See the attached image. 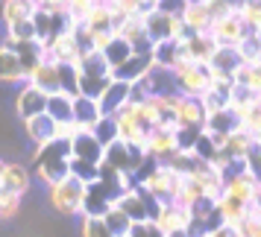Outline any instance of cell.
<instances>
[{
    "instance_id": "1",
    "label": "cell",
    "mask_w": 261,
    "mask_h": 237,
    "mask_svg": "<svg viewBox=\"0 0 261 237\" xmlns=\"http://www.w3.org/2000/svg\"><path fill=\"white\" fill-rule=\"evenodd\" d=\"M30 173L47 188L62 182L65 176H71V141L53 138L50 143L38 146L36 155H33V170Z\"/></svg>"
},
{
    "instance_id": "2",
    "label": "cell",
    "mask_w": 261,
    "mask_h": 237,
    "mask_svg": "<svg viewBox=\"0 0 261 237\" xmlns=\"http://www.w3.org/2000/svg\"><path fill=\"white\" fill-rule=\"evenodd\" d=\"M173 76V85H176V94L179 97H194L200 100L205 91H212L214 85V73L208 65H197V62H188L176 71H170Z\"/></svg>"
},
{
    "instance_id": "3",
    "label": "cell",
    "mask_w": 261,
    "mask_h": 237,
    "mask_svg": "<svg viewBox=\"0 0 261 237\" xmlns=\"http://www.w3.org/2000/svg\"><path fill=\"white\" fill-rule=\"evenodd\" d=\"M115 208H120L132 223H144V220H155V214H159L162 205L155 202V196L144 188V185L135 182L126 193H120V199L115 202Z\"/></svg>"
},
{
    "instance_id": "4",
    "label": "cell",
    "mask_w": 261,
    "mask_h": 237,
    "mask_svg": "<svg viewBox=\"0 0 261 237\" xmlns=\"http://www.w3.org/2000/svg\"><path fill=\"white\" fill-rule=\"evenodd\" d=\"M83 193H85V185L80 179L65 176L62 182L47 188V199L53 205V211L65 214V217H76L80 208H83Z\"/></svg>"
},
{
    "instance_id": "5",
    "label": "cell",
    "mask_w": 261,
    "mask_h": 237,
    "mask_svg": "<svg viewBox=\"0 0 261 237\" xmlns=\"http://www.w3.org/2000/svg\"><path fill=\"white\" fill-rule=\"evenodd\" d=\"M144 36L150 38L153 44H159V41H170V38L185 41V38H191L194 33L185 29L182 18H170V15H162V12L153 9V12L144 15Z\"/></svg>"
},
{
    "instance_id": "6",
    "label": "cell",
    "mask_w": 261,
    "mask_h": 237,
    "mask_svg": "<svg viewBox=\"0 0 261 237\" xmlns=\"http://www.w3.org/2000/svg\"><path fill=\"white\" fill-rule=\"evenodd\" d=\"M138 185H144V188L150 190L159 205H167V202H176V193H179L182 179H179L173 170H167L165 164H155L153 170L138 182Z\"/></svg>"
},
{
    "instance_id": "7",
    "label": "cell",
    "mask_w": 261,
    "mask_h": 237,
    "mask_svg": "<svg viewBox=\"0 0 261 237\" xmlns=\"http://www.w3.org/2000/svg\"><path fill=\"white\" fill-rule=\"evenodd\" d=\"M33 26H36V41L50 44L56 36L71 29V18H68V12H56V9H41L38 6L33 12Z\"/></svg>"
},
{
    "instance_id": "8",
    "label": "cell",
    "mask_w": 261,
    "mask_h": 237,
    "mask_svg": "<svg viewBox=\"0 0 261 237\" xmlns=\"http://www.w3.org/2000/svg\"><path fill=\"white\" fill-rule=\"evenodd\" d=\"M249 33H252V29H249L247 21H244L238 12L226 15L223 21H214L212 29H208V36L214 38L217 47H238V41H241L244 36H249Z\"/></svg>"
},
{
    "instance_id": "9",
    "label": "cell",
    "mask_w": 261,
    "mask_h": 237,
    "mask_svg": "<svg viewBox=\"0 0 261 237\" xmlns=\"http://www.w3.org/2000/svg\"><path fill=\"white\" fill-rule=\"evenodd\" d=\"M115 205V196H112V190L94 179V182H88L85 185V193H83V208H80V217H94V220H103V214L109 211Z\"/></svg>"
},
{
    "instance_id": "10",
    "label": "cell",
    "mask_w": 261,
    "mask_h": 237,
    "mask_svg": "<svg viewBox=\"0 0 261 237\" xmlns=\"http://www.w3.org/2000/svg\"><path fill=\"white\" fill-rule=\"evenodd\" d=\"M150 59H153V68L155 71H176L182 65H188V56H185V47H182V41L176 38H170V41H159L153 44V53H150Z\"/></svg>"
},
{
    "instance_id": "11",
    "label": "cell",
    "mask_w": 261,
    "mask_h": 237,
    "mask_svg": "<svg viewBox=\"0 0 261 237\" xmlns=\"http://www.w3.org/2000/svg\"><path fill=\"white\" fill-rule=\"evenodd\" d=\"M0 47L12 50L15 56H18V62H21V71H24V79L36 71L41 62H44V44H41V41H12L9 36H3Z\"/></svg>"
},
{
    "instance_id": "12",
    "label": "cell",
    "mask_w": 261,
    "mask_h": 237,
    "mask_svg": "<svg viewBox=\"0 0 261 237\" xmlns=\"http://www.w3.org/2000/svg\"><path fill=\"white\" fill-rule=\"evenodd\" d=\"M153 71V59L150 56H135L132 53L126 62H120L118 68H109V79H115V82H141L147 73Z\"/></svg>"
},
{
    "instance_id": "13",
    "label": "cell",
    "mask_w": 261,
    "mask_h": 237,
    "mask_svg": "<svg viewBox=\"0 0 261 237\" xmlns=\"http://www.w3.org/2000/svg\"><path fill=\"white\" fill-rule=\"evenodd\" d=\"M147 155L153 158L155 164H165L170 155L176 153V141H173V129L167 126H153L150 135H147V143H144Z\"/></svg>"
},
{
    "instance_id": "14",
    "label": "cell",
    "mask_w": 261,
    "mask_h": 237,
    "mask_svg": "<svg viewBox=\"0 0 261 237\" xmlns=\"http://www.w3.org/2000/svg\"><path fill=\"white\" fill-rule=\"evenodd\" d=\"M44 106H47V94H41L36 85L21 82L18 88V97H15V111L21 120H30L36 114H44Z\"/></svg>"
},
{
    "instance_id": "15",
    "label": "cell",
    "mask_w": 261,
    "mask_h": 237,
    "mask_svg": "<svg viewBox=\"0 0 261 237\" xmlns=\"http://www.w3.org/2000/svg\"><path fill=\"white\" fill-rule=\"evenodd\" d=\"M44 59L53 62V65H76L80 62V50H76V41H73L71 29L56 36L50 44H44Z\"/></svg>"
},
{
    "instance_id": "16",
    "label": "cell",
    "mask_w": 261,
    "mask_h": 237,
    "mask_svg": "<svg viewBox=\"0 0 261 237\" xmlns=\"http://www.w3.org/2000/svg\"><path fill=\"white\" fill-rule=\"evenodd\" d=\"M241 129V117H238L235 108H220V111H208L205 114V123H202V132L208 135H217V138H229Z\"/></svg>"
},
{
    "instance_id": "17",
    "label": "cell",
    "mask_w": 261,
    "mask_h": 237,
    "mask_svg": "<svg viewBox=\"0 0 261 237\" xmlns=\"http://www.w3.org/2000/svg\"><path fill=\"white\" fill-rule=\"evenodd\" d=\"M165 234H170V231H185L191 223V214L185 205H179V202H167V205H162L159 208V214H155L153 220Z\"/></svg>"
},
{
    "instance_id": "18",
    "label": "cell",
    "mask_w": 261,
    "mask_h": 237,
    "mask_svg": "<svg viewBox=\"0 0 261 237\" xmlns=\"http://www.w3.org/2000/svg\"><path fill=\"white\" fill-rule=\"evenodd\" d=\"M71 158L100 164L103 161V146L97 143V138L88 129H76V135L71 138Z\"/></svg>"
},
{
    "instance_id": "19",
    "label": "cell",
    "mask_w": 261,
    "mask_h": 237,
    "mask_svg": "<svg viewBox=\"0 0 261 237\" xmlns=\"http://www.w3.org/2000/svg\"><path fill=\"white\" fill-rule=\"evenodd\" d=\"M30 182H33V173L30 167H24L21 161H6L3 164V173H0V188L12 190L18 196H24L30 190Z\"/></svg>"
},
{
    "instance_id": "20",
    "label": "cell",
    "mask_w": 261,
    "mask_h": 237,
    "mask_svg": "<svg viewBox=\"0 0 261 237\" xmlns=\"http://www.w3.org/2000/svg\"><path fill=\"white\" fill-rule=\"evenodd\" d=\"M129 88L132 85H126V82L109 79V85L103 88V94H100V100H97L100 111H103V114H118L120 108L129 103Z\"/></svg>"
},
{
    "instance_id": "21",
    "label": "cell",
    "mask_w": 261,
    "mask_h": 237,
    "mask_svg": "<svg viewBox=\"0 0 261 237\" xmlns=\"http://www.w3.org/2000/svg\"><path fill=\"white\" fill-rule=\"evenodd\" d=\"M182 47H185V56H188L191 62H197V65H208L212 56H214V50H217V44H214V38L208 36V33H194L191 38L182 41Z\"/></svg>"
},
{
    "instance_id": "22",
    "label": "cell",
    "mask_w": 261,
    "mask_h": 237,
    "mask_svg": "<svg viewBox=\"0 0 261 237\" xmlns=\"http://www.w3.org/2000/svg\"><path fill=\"white\" fill-rule=\"evenodd\" d=\"M100 164L112 167V170H118V173H126V176L135 173V164H132V150H129V143H123V141L109 143L106 150H103V161H100Z\"/></svg>"
},
{
    "instance_id": "23",
    "label": "cell",
    "mask_w": 261,
    "mask_h": 237,
    "mask_svg": "<svg viewBox=\"0 0 261 237\" xmlns=\"http://www.w3.org/2000/svg\"><path fill=\"white\" fill-rule=\"evenodd\" d=\"M38 9V0H3L0 3V21L3 26H15L21 21H30Z\"/></svg>"
},
{
    "instance_id": "24",
    "label": "cell",
    "mask_w": 261,
    "mask_h": 237,
    "mask_svg": "<svg viewBox=\"0 0 261 237\" xmlns=\"http://www.w3.org/2000/svg\"><path fill=\"white\" fill-rule=\"evenodd\" d=\"M205 123V108L200 100L194 97H179L176 103V126H188V129H202Z\"/></svg>"
},
{
    "instance_id": "25",
    "label": "cell",
    "mask_w": 261,
    "mask_h": 237,
    "mask_svg": "<svg viewBox=\"0 0 261 237\" xmlns=\"http://www.w3.org/2000/svg\"><path fill=\"white\" fill-rule=\"evenodd\" d=\"M24 132H27V138H30V143L38 150V146H44V143H50L56 138V123L47 114H36V117L24 120Z\"/></svg>"
},
{
    "instance_id": "26",
    "label": "cell",
    "mask_w": 261,
    "mask_h": 237,
    "mask_svg": "<svg viewBox=\"0 0 261 237\" xmlns=\"http://www.w3.org/2000/svg\"><path fill=\"white\" fill-rule=\"evenodd\" d=\"M27 82L36 85L38 91H41V94H47V97L50 94H59V71H56V65L47 62V59L41 62L30 76H27Z\"/></svg>"
},
{
    "instance_id": "27",
    "label": "cell",
    "mask_w": 261,
    "mask_h": 237,
    "mask_svg": "<svg viewBox=\"0 0 261 237\" xmlns=\"http://www.w3.org/2000/svg\"><path fill=\"white\" fill-rule=\"evenodd\" d=\"M103 117V111L91 97H73V123L76 129H91L97 120Z\"/></svg>"
},
{
    "instance_id": "28",
    "label": "cell",
    "mask_w": 261,
    "mask_h": 237,
    "mask_svg": "<svg viewBox=\"0 0 261 237\" xmlns=\"http://www.w3.org/2000/svg\"><path fill=\"white\" fill-rule=\"evenodd\" d=\"M44 114H47L53 123H73V97L68 94H50L47 106H44Z\"/></svg>"
},
{
    "instance_id": "29",
    "label": "cell",
    "mask_w": 261,
    "mask_h": 237,
    "mask_svg": "<svg viewBox=\"0 0 261 237\" xmlns=\"http://www.w3.org/2000/svg\"><path fill=\"white\" fill-rule=\"evenodd\" d=\"M182 24H185L188 33H208L212 29V18H208L205 3H188V9L182 12Z\"/></svg>"
},
{
    "instance_id": "30",
    "label": "cell",
    "mask_w": 261,
    "mask_h": 237,
    "mask_svg": "<svg viewBox=\"0 0 261 237\" xmlns=\"http://www.w3.org/2000/svg\"><path fill=\"white\" fill-rule=\"evenodd\" d=\"M0 82H6V85H21V82H27L18 56H15L12 50H6V47H0Z\"/></svg>"
},
{
    "instance_id": "31",
    "label": "cell",
    "mask_w": 261,
    "mask_h": 237,
    "mask_svg": "<svg viewBox=\"0 0 261 237\" xmlns=\"http://www.w3.org/2000/svg\"><path fill=\"white\" fill-rule=\"evenodd\" d=\"M238 117H241V132L247 138H252L255 143H261V100L247 108H241Z\"/></svg>"
},
{
    "instance_id": "32",
    "label": "cell",
    "mask_w": 261,
    "mask_h": 237,
    "mask_svg": "<svg viewBox=\"0 0 261 237\" xmlns=\"http://www.w3.org/2000/svg\"><path fill=\"white\" fill-rule=\"evenodd\" d=\"M100 53H103V59H106L109 68H118L120 62H126L132 56V47H129V41H126L123 36H112L109 44L100 50Z\"/></svg>"
},
{
    "instance_id": "33",
    "label": "cell",
    "mask_w": 261,
    "mask_h": 237,
    "mask_svg": "<svg viewBox=\"0 0 261 237\" xmlns=\"http://www.w3.org/2000/svg\"><path fill=\"white\" fill-rule=\"evenodd\" d=\"M76 71L85 73V76H100V79H109V65H106V59H103V53H100V50H91V53L80 56Z\"/></svg>"
},
{
    "instance_id": "34",
    "label": "cell",
    "mask_w": 261,
    "mask_h": 237,
    "mask_svg": "<svg viewBox=\"0 0 261 237\" xmlns=\"http://www.w3.org/2000/svg\"><path fill=\"white\" fill-rule=\"evenodd\" d=\"M88 132L97 138V143H100L103 150H106L109 143L120 141V138H118V120H115V114H103V117L97 120V123H94Z\"/></svg>"
},
{
    "instance_id": "35",
    "label": "cell",
    "mask_w": 261,
    "mask_h": 237,
    "mask_svg": "<svg viewBox=\"0 0 261 237\" xmlns=\"http://www.w3.org/2000/svg\"><path fill=\"white\" fill-rule=\"evenodd\" d=\"M235 82L249 88L252 94L261 97V62H252V65H241L235 71Z\"/></svg>"
},
{
    "instance_id": "36",
    "label": "cell",
    "mask_w": 261,
    "mask_h": 237,
    "mask_svg": "<svg viewBox=\"0 0 261 237\" xmlns=\"http://www.w3.org/2000/svg\"><path fill=\"white\" fill-rule=\"evenodd\" d=\"M103 223H106V228H109L115 237H129L132 220H129L123 211H120V208H115V205H112L106 214H103Z\"/></svg>"
},
{
    "instance_id": "37",
    "label": "cell",
    "mask_w": 261,
    "mask_h": 237,
    "mask_svg": "<svg viewBox=\"0 0 261 237\" xmlns=\"http://www.w3.org/2000/svg\"><path fill=\"white\" fill-rule=\"evenodd\" d=\"M59 71V91L68 97H80V71L76 65H56Z\"/></svg>"
},
{
    "instance_id": "38",
    "label": "cell",
    "mask_w": 261,
    "mask_h": 237,
    "mask_svg": "<svg viewBox=\"0 0 261 237\" xmlns=\"http://www.w3.org/2000/svg\"><path fill=\"white\" fill-rule=\"evenodd\" d=\"M235 50H238V56H241V65H252V62L261 59V41L252 36V33L241 38Z\"/></svg>"
},
{
    "instance_id": "39",
    "label": "cell",
    "mask_w": 261,
    "mask_h": 237,
    "mask_svg": "<svg viewBox=\"0 0 261 237\" xmlns=\"http://www.w3.org/2000/svg\"><path fill=\"white\" fill-rule=\"evenodd\" d=\"M258 100H261L258 94H252L249 88H244V85H238V82H232V88H229V106L235 108V111L252 106V103H258Z\"/></svg>"
},
{
    "instance_id": "40",
    "label": "cell",
    "mask_w": 261,
    "mask_h": 237,
    "mask_svg": "<svg viewBox=\"0 0 261 237\" xmlns=\"http://www.w3.org/2000/svg\"><path fill=\"white\" fill-rule=\"evenodd\" d=\"M71 176L80 179L83 185L94 182L100 176V164H91V161H80V158H71Z\"/></svg>"
},
{
    "instance_id": "41",
    "label": "cell",
    "mask_w": 261,
    "mask_h": 237,
    "mask_svg": "<svg viewBox=\"0 0 261 237\" xmlns=\"http://www.w3.org/2000/svg\"><path fill=\"white\" fill-rule=\"evenodd\" d=\"M109 85V79H100V76H85L80 73V97H91V100H100L103 88Z\"/></svg>"
},
{
    "instance_id": "42",
    "label": "cell",
    "mask_w": 261,
    "mask_h": 237,
    "mask_svg": "<svg viewBox=\"0 0 261 237\" xmlns=\"http://www.w3.org/2000/svg\"><path fill=\"white\" fill-rule=\"evenodd\" d=\"M202 129H188V126H176L173 129V141H176V150L179 153H191L194 150V143L200 138Z\"/></svg>"
},
{
    "instance_id": "43",
    "label": "cell",
    "mask_w": 261,
    "mask_h": 237,
    "mask_svg": "<svg viewBox=\"0 0 261 237\" xmlns=\"http://www.w3.org/2000/svg\"><path fill=\"white\" fill-rule=\"evenodd\" d=\"M18 208H21V196L6 188H0V220H12L18 214Z\"/></svg>"
},
{
    "instance_id": "44",
    "label": "cell",
    "mask_w": 261,
    "mask_h": 237,
    "mask_svg": "<svg viewBox=\"0 0 261 237\" xmlns=\"http://www.w3.org/2000/svg\"><path fill=\"white\" fill-rule=\"evenodd\" d=\"M191 153L197 155L200 161H208V164H212L214 155H217V143L212 141V135L200 132V138H197V143H194V150H191Z\"/></svg>"
},
{
    "instance_id": "45",
    "label": "cell",
    "mask_w": 261,
    "mask_h": 237,
    "mask_svg": "<svg viewBox=\"0 0 261 237\" xmlns=\"http://www.w3.org/2000/svg\"><path fill=\"white\" fill-rule=\"evenodd\" d=\"M80 231H83V237H115L106 228V223H103V220H94V217H83Z\"/></svg>"
},
{
    "instance_id": "46",
    "label": "cell",
    "mask_w": 261,
    "mask_h": 237,
    "mask_svg": "<svg viewBox=\"0 0 261 237\" xmlns=\"http://www.w3.org/2000/svg\"><path fill=\"white\" fill-rule=\"evenodd\" d=\"M6 36L12 41H36V26H33V18L30 21H21L15 26H6Z\"/></svg>"
},
{
    "instance_id": "47",
    "label": "cell",
    "mask_w": 261,
    "mask_h": 237,
    "mask_svg": "<svg viewBox=\"0 0 261 237\" xmlns=\"http://www.w3.org/2000/svg\"><path fill=\"white\" fill-rule=\"evenodd\" d=\"M153 9L162 15H170V18H182V12L188 9V0H155Z\"/></svg>"
},
{
    "instance_id": "48",
    "label": "cell",
    "mask_w": 261,
    "mask_h": 237,
    "mask_svg": "<svg viewBox=\"0 0 261 237\" xmlns=\"http://www.w3.org/2000/svg\"><path fill=\"white\" fill-rule=\"evenodd\" d=\"M91 6H94V0H68V18H71V24H83L85 15L91 12Z\"/></svg>"
},
{
    "instance_id": "49",
    "label": "cell",
    "mask_w": 261,
    "mask_h": 237,
    "mask_svg": "<svg viewBox=\"0 0 261 237\" xmlns=\"http://www.w3.org/2000/svg\"><path fill=\"white\" fill-rule=\"evenodd\" d=\"M238 15L247 21L249 29H255V26L261 24V0H247V3H244V9H241Z\"/></svg>"
},
{
    "instance_id": "50",
    "label": "cell",
    "mask_w": 261,
    "mask_h": 237,
    "mask_svg": "<svg viewBox=\"0 0 261 237\" xmlns=\"http://www.w3.org/2000/svg\"><path fill=\"white\" fill-rule=\"evenodd\" d=\"M129 237H165V231H162L153 220H144V223H132Z\"/></svg>"
},
{
    "instance_id": "51",
    "label": "cell",
    "mask_w": 261,
    "mask_h": 237,
    "mask_svg": "<svg viewBox=\"0 0 261 237\" xmlns=\"http://www.w3.org/2000/svg\"><path fill=\"white\" fill-rule=\"evenodd\" d=\"M205 9H208L212 24H214V21H223L226 15H232V9H229V3H226V0H208V3H205Z\"/></svg>"
},
{
    "instance_id": "52",
    "label": "cell",
    "mask_w": 261,
    "mask_h": 237,
    "mask_svg": "<svg viewBox=\"0 0 261 237\" xmlns=\"http://www.w3.org/2000/svg\"><path fill=\"white\" fill-rule=\"evenodd\" d=\"M205 237H238V231L232 228V225H220V228H214V231H208Z\"/></svg>"
},
{
    "instance_id": "53",
    "label": "cell",
    "mask_w": 261,
    "mask_h": 237,
    "mask_svg": "<svg viewBox=\"0 0 261 237\" xmlns=\"http://www.w3.org/2000/svg\"><path fill=\"white\" fill-rule=\"evenodd\" d=\"M226 3H229V9H232V12H241V9H244V3H247V0H226Z\"/></svg>"
},
{
    "instance_id": "54",
    "label": "cell",
    "mask_w": 261,
    "mask_h": 237,
    "mask_svg": "<svg viewBox=\"0 0 261 237\" xmlns=\"http://www.w3.org/2000/svg\"><path fill=\"white\" fill-rule=\"evenodd\" d=\"M252 36H255V38H258V41H261V24L255 26V29H252Z\"/></svg>"
},
{
    "instance_id": "55",
    "label": "cell",
    "mask_w": 261,
    "mask_h": 237,
    "mask_svg": "<svg viewBox=\"0 0 261 237\" xmlns=\"http://www.w3.org/2000/svg\"><path fill=\"white\" fill-rule=\"evenodd\" d=\"M188 3H208V0H188Z\"/></svg>"
},
{
    "instance_id": "56",
    "label": "cell",
    "mask_w": 261,
    "mask_h": 237,
    "mask_svg": "<svg viewBox=\"0 0 261 237\" xmlns=\"http://www.w3.org/2000/svg\"><path fill=\"white\" fill-rule=\"evenodd\" d=\"M3 164H6V161H3V158H0V173H3Z\"/></svg>"
},
{
    "instance_id": "57",
    "label": "cell",
    "mask_w": 261,
    "mask_h": 237,
    "mask_svg": "<svg viewBox=\"0 0 261 237\" xmlns=\"http://www.w3.org/2000/svg\"><path fill=\"white\" fill-rule=\"evenodd\" d=\"M0 3H3V0H0Z\"/></svg>"
},
{
    "instance_id": "58",
    "label": "cell",
    "mask_w": 261,
    "mask_h": 237,
    "mask_svg": "<svg viewBox=\"0 0 261 237\" xmlns=\"http://www.w3.org/2000/svg\"><path fill=\"white\" fill-rule=\"evenodd\" d=\"M258 62H261V59H258Z\"/></svg>"
}]
</instances>
